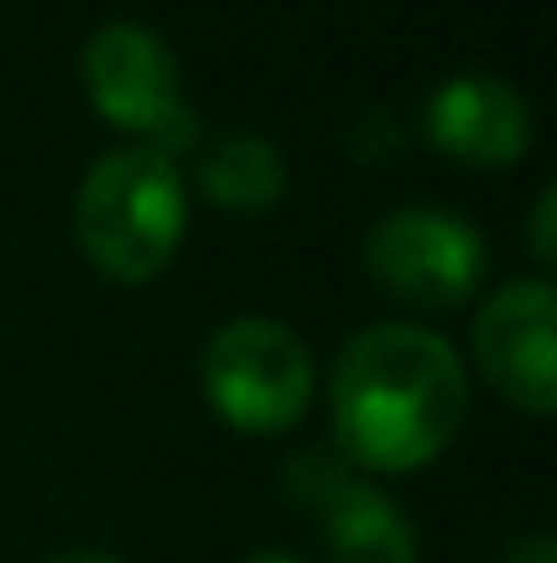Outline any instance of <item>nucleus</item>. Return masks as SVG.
Returning a JSON list of instances; mask_svg holds the SVG:
<instances>
[{"label": "nucleus", "mask_w": 557, "mask_h": 563, "mask_svg": "<svg viewBox=\"0 0 557 563\" xmlns=\"http://www.w3.org/2000/svg\"><path fill=\"white\" fill-rule=\"evenodd\" d=\"M509 563H557L553 553V537H525L514 553H509Z\"/></svg>", "instance_id": "obj_11"}, {"label": "nucleus", "mask_w": 557, "mask_h": 563, "mask_svg": "<svg viewBox=\"0 0 557 563\" xmlns=\"http://www.w3.org/2000/svg\"><path fill=\"white\" fill-rule=\"evenodd\" d=\"M328 405L345 460L404 476L432 465L459 438L470 383L443 334L415 323H371L339 351Z\"/></svg>", "instance_id": "obj_1"}, {"label": "nucleus", "mask_w": 557, "mask_h": 563, "mask_svg": "<svg viewBox=\"0 0 557 563\" xmlns=\"http://www.w3.org/2000/svg\"><path fill=\"white\" fill-rule=\"evenodd\" d=\"M536 115L503 77H448L426 99V143L459 165H514L531 148Z\"/></svg>", "instance_id": "obj_8"}, {"label": "nucleus", "mask_w": 557, "mask_h": 563, "mask_svg": "<svg viewBox=\"0 0 557 563\" xmlns=\"http://www.w3.org/2000/svg\"><path fill=\"white\" fill-rule=\"evenodd\" d=\"M553 208H557V191L547 187L536 197V213H531V246H536V257L542 263H553L557 257V241H553Z\"/></svg>", "instance_id": "obj_10"}, {"label": "nucleus", "mask_w": 557, "mask_h": 563, "mask_svg": "<svg viewBox=\"0 0 557 563\" xmlns=\"http://www.w3.org/2000/svg\"><path fill=\"white\" fill-rule=\"evenodd\" d=\"M553 323V285L547 279H514L476 312V329H470V351H476L481 377L531 416H553L557 405Z\"/></svg>", "instance_id": "obj_7"}, {"label": "nucleus", "mask_w": 557, "mask_h": 563, "mask_svg": "<svg viewBox=\"0 0 557 563\" xmlns=\"http://www.w3.org/2000/svg\"><path fill=\"white\" fill-rule=\"evenodd\" d=\"M285 493L290 504L318 515L323 542L339 563H421L415 526L404 520V509L361 476H350L334 454H296L285 465Z\"/></svg>", "instance_id": "obj_6"}, {"label": "nucleus", "mask_w": 557, "mask_h": 563, "mask_svg": "<svg viewBox=\"0 0 557 563\" xmlns=\"http://www.w3.org/2000/svg\"><path fill=\"white\" fill-rule=\"evenodd\" d=\"M82 88L104 121L165 143H191V110L181 99V66L170 44L143 22H104L82 44Z\"/></svg>", "instance_id": "obj_5"}, {"label": "nucleus", "mask_w": 557, "mask_h": 563, "mask_svg": "<svg viewBox=\"0 0 557 563\" xmlns=\"http://www.w3.org/2000/svg\"><path fill=\"white\" fill-rule=\"evenodd\" d=\"M367 274L421 312L465 307L487 274V241L465 213L448 208H393L367 230Z\"/></svg>", "instance_id": "obj_4"}, {"label": "nucleus", "mask_w": 557, "mask_h": 563, "mask_svg": "<svg viewBox=\"0 0 557 563\" xmlns=\"http://www.w3.org/2000/svg\"><path fill=\"white\" fill-rule=\"evenodd\" d=\"M202 394L241 432H285L312 405V351L274 318H230L202 345Z\"/></svg>", "instance_id": "obj_3"}, {"label": "nucleus", "mask_w": 557, "mask_h": 563, "mask_svg": "<svg viewBox=\"0 0 557 563\" xmlns=\"http://www.w3.org/2000/svg\"><path fill=\"white\" fill-rule=\"evenodd\" d=\"M197 187L208 191L219 208L257 213V208L279 202V191H285V154L268 137H257V132H224V137H213L202 148Z\"/></svg>", "instance_id": "obj_9"}, {"label": "nucleus", "mask_w": 557, "mask_h": 563, "mask_svg": "<svg viewBox=\"0 0 557 563\" xmlns=\"http://www.w3.org/2000/svg\"><path fill=\"white\" fill-rule=\"evenodd\" d=\"M186 176L165 148H115L77 187V246L121 285L165 274L186 235Z\"/></svg>", "instance_id": "obj_2"}, {"label": "nucleus", "mask_w": 557, "mask_h": 563, "mask_svg": "<svg viewBox=\"0 0 557 563\" xmlns=\"http://www.w3.org/2000/svg\"><path fill=\"white\" fill-rule=\"evenodd\" d=\"M241 563H307V559H290V553H252V559Z\"/></svg>", "instance_id": "obj_13"}, {"label": "nucleus", "mask_w": 557, "mask_h": 563, "mask_svg": "<svg viewBox=\"0 0 557 563\" xmlns=\"http://www.w3.org/2000/svg\"><path fill=\"white\" fill-rule=\"evenodd\" d=\"M49 563H126V559H115V553H55Z\"/></svg>", "instance_id": "obj_12"}]
</instances>
